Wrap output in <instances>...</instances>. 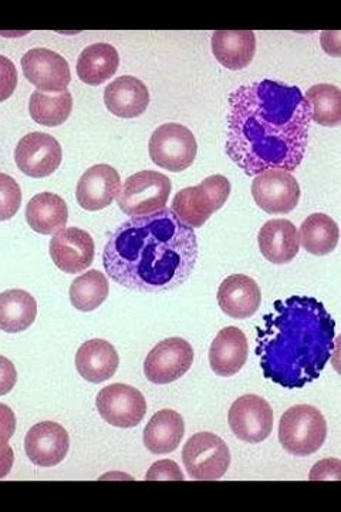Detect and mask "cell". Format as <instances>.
<instances>
[{"mask_svg":"<svg viewBox=\"0 0 341 512\" xmlns=\"http://www.w3.org/2000/svg\"><path fill=\"white\" fill-rule=\"evenodd\" d=\"M194 363V349L187 340L170 338L162 340L144 362V373L148 382L170 384L177 382L191 369Z\"/></svg>","mask_w":341,"mask_h":512,"instance_id":"30bf717a","label":"cell"},{"mask_svg":"<svg viewBox=\"0 0 341 512\" xmlns=\"http://www.w3.org/2000/svg\"><path fill=\"white\" fill-rule=\"evenodd\" d=\"M262 292L255 279L236 274L224 279L218 289L219 308L234 319H248L261 308Z\"/></svg>","mask_w":341,"mask_h":512,"instance_id":"ac0fdd59","label":"cell"},{"mask_svg":"<svg viewBox=\"0 0 341 512\" xmlns=\"http://www.w3.org/2000/svg\"><path fill=\"white\" fill-rule=\"evenodd\" d=\"M184 478L180 466L171 460L157 461V463L151 466L147 476H145V480L150 481H184Z\"/></svg>","mask_w":341,"mask_h":512,"instance_id":"836d02e7","label":"cell"},{"mask_svg":"<svg viewBox=\"0 0 341 512\" xmlns=\"http://www.w3.org/2000/svg\"><path fill=\"white\" fill-rule=\"evenodd\" d=\"M63 151L59 141L46 133H30L19 141L15 160L27 177L46 178L62 164Z\"/></svg>","mask_w":341,"mask_h":512,"instance_id":"4fadbf2b","label":"cell"},{"mask_svg":"<svg viewBox=\"0 0 341 512\" xmlns=\"http://www.w3.org/2000/svg\"><path fill=\"white\" fill-rule=\"evenodd\" d=\"M73 110V97L69 92L49 96L35 92L30 96L29 111L32 119L40 126H62L69 120Z\"/></svg>","mask_w":341,"mask_h":512,"instance_id":"f1b7e54d","label":"cell"},{"mask_svg":"<svg viewBox=\"0 0 341 512\" xmlns=\"http://www.w3.org/2000/svg\"><path fill=\"white\" fill-rule=\"evenodd\" d=\"M185 434V423L175 410L155 413L144 429V444L153 454H168L177 450Z\"/></svg>","mask_w":341,"mask_h":512,"instance_id":"d4e9b609","label":"cell"},{"mask_svg":"<svg viewBox=\"0 0 341 512\" xmlns=\"http://www.w3.org/2000/svg\"><path fill=\"white\" fill-rule=\"evenodd\" d=\"M13 461H15V453L12 447L9 444L0 447V478L8 476L12 470Z\"/></svg>","mask_w":341,"mask_h":512,"instance_id":"74e56055","label":"cell"},{"mask_svg":"<svg viewBox=\"0 0 341 512\" xmlns=\"http://www.w3.org/2000/svg\"><path fill=\"white\" fill-rule=\"evenodd\" d=\"M121 190V177L116 168L97 164L81 175L76 197L86 211H101L116 200Z\"/></svg>","mask_w":341,"mask_h":512,"instance_id":"e0dca14e","label":"cell"},{"mask_svg":"<svg viewBox=\"0 0 341 512\" xmlns=\"http://www.w3.org/2000/svg\"><path fill=\"white\" fill-rule=\"evenodd\" d=\"M110 285L100 271H89L74 279L70 286V301L77 311L93 312L106 302Z\"/></svg>","mask_w":341,"mask_h":512,"instance_id":"f546056e","label":"cell"},{"mask_svg":"<svg viewBox=\"0 0 341 512\" xmlns=\"http://www.w3.org/2000/svg\"><path fill=\"white\" fill-rule=\"evenodd\" d=\"M151 160L171 173H181L194 164L198 143L188 127L177 123L162 124L151 136Z\"/></svg>","mask_w":341,"mask_h":512,"instance_id":"ba28073f","label":"cell"},{"mask_svg":"<svg viewBox=\"0 0 341 512\" xmlns=\"http://www.w3.org/2000/svg\"><path fill=\"white\" fill-rule=\"evenodd\" d=\"M16 431V416L6 404H0V447L6 446Z\"/></svg>","mask_w":341,"mask_h":512,"instance_id":"e575fe53","label":"cell"},{"mask_svg":"<svg viewBox=\"0 0 341 512\" xmlns=\"http://www.w3.org/2000/svg\"><path fill=\"white\" fill-rule=\"evenodd\" d=\"M258 242L262 255L272 264H289L299 254V231L288 220L266 222L259 231Z\"/></svg>","mask_w":341,"mask_h":512,"instance_id":"7402d4cb","label":"cell"},{"mask_svg":"<svg viewBox=\"0 0 341 512\" xmlns=\"http://www.w3.org/2000/svg\"><path fill=\"white\" fill-rule=\"evenodd\" d=\"M252 195L266 214H289L299 204L300 187L288 171L268 170L256 175Z\"/></svg>","mask_w":341,"mask_h":512,"instance_id":"7c38bea8","label":"cell"},{"mask_svg":"<svg viewBox=\"0 0 341 512\" xmlns=\"http://www.w3.org/2000/svg\"><path fill=\"white\" fill-rule=\"evenodd\" d=\"M189 477L199 481L219 480L231 466V451L221 437L209 431L194 434L182 450Z\"/></svg>","mask_w":341,"mask_h":512,"instance_id":"52a82bcc","label":"cell"},{"mask_svg":"<svg viewBox=\"0 0 341 512\" xmlns=\"http://www.w3.org/2000/svg\"><path fill=\"white\" fill-rule=\"evenodd\" d=\"M228 420L232 433L239 440L258 444L272 433L275 416L272 407L263 397L246 394L232 404Z\"/></svg>","mask_w":341,"mask_h":512,"instance_id":"8fae6325","label":"cell"},{"mask_svg":"<svg viewBox=\"0 0 341 512\" xmlns=\"http://www.w3.org/2000/svg\"><path fill=\"white\" fill-rule=\"evenodd\" d=\"M120 357L116 348L103 339H93L83 343L77 350V372L91 383H103L116 375Z\"/></svg>","mask_w":341,"mask_h":512,"instance_id":"44dd1931","label":"cell"},{"mask_svg":"<svg viewBox=\"0 0 341 512\" xmlns=\"http://www.w3.org/2000/svg\"><path fill=\"white\" fill-rule=\"evenodd\" d=\"M249 345L245 333L235 326L222 329L209 349V365L215 375L231 377L239 373L248 360Z\"/></svg>","mask_w":341,"mask_h":512,"instance_id":"d6986e66","label":"cell"},{"mask_svg":"<svg viewBox=\"0 0 341 512\" xmlns=\"http://www.w3.org/2000/svg\"><path fill=\"white\" fill-rule=\"evenodd\" d=\"M198 239L171 210L131 217L108 238V278L130 291L162 293L187 282L198 261Z\"/></svg>","mask_w":341,"mask_h":512,"instance_id":"7a4b0ae2","label":"cell"},{"mask_svg":"<svg viewBox=\"0 0 341 512\" xmlns=\"http://www.w3.org/2000/svg\"><path fill=\"white\" fill-rule=\"evenodd\" d=\"M23 74L33 86L45 93L67 92L72 73L69 63L49 49H32L22 57Z\"/></svg>","mask_w":341,"mask_h":512,"instance_id":"5bb4252c","label":"cell"},{"mask_svg":"<svg viewBox=\"0 0 341 512\" xmlns=\"http://www.w3.org/2000/svg\"><path fill=\"white\" fill-rule=\"evenodd\" d=\"M212 53L229 70H242L252 63L256 36L251 30H218L212 35Z\"/></svg>","mask_w":341,"mask_h":512,"instance_id":"603a6c76","label":"cell"},{"mask_svg":"<svg viewBox=\"0 0 341 512\" xmlns=\"http://www.w3.org/2000/svg\"><path fill=\"white\" fill-rule=\"evenodd\" d=\"M18 86V70L12 60L0 55V103L12 97Z\"/></svg>","mask_w":341,"mask_h":512,"instance_id":"d6a6232c","label":"cell"},{"mask_svg":"<svg viewBox=\"0 0 341 512\" xmlns=\"http://www.w3.org/2000/svg\"><path fill=\"white\" fill-rule=\"evenodd\" d=\"M120 56L108 43H96L86 47L77 60V74L81 82L100 86L117 73Z\"/></svg>","mask_w":341,"mask_h":512,"instance_id":"484cf974","label":"cell"},{"mask_svg":"<svg viewBox=\"0 0 341 512\" xmlns=\"http://www.w3.org/2000/svg\"><path fill=\"white\" fill-rule=\"evenodd\" d=\"M326 437V419L319 409L309 404L290 407L280 419V444L292 456H312L322 448Z\"/></svg>","mask_w":341,"mask_h":512,"instance_id":"277c9868","label":"cell"},{"mask_svg":"<svg viewBox=\"0 0 341 512\" xmlns=\"http://www.w3.org/2000/svg\"><path fill=\"white\" fill-rule=\"evenodd\" d=\"M36 299L22 289L0 293V330L8 333L25 332L35 323Z\"/></svg>","mask_w":341,"mask_h":512,"instance_id":"4316f807","label":"cell"},{"mask_svg":"<svg viewBox=\"0 0 341 512\" xmlns=\"http://www.w3.org/2000/svg\"><path fill=\"white\" fill-rule=\"evenodd\" d=\"M26 221L37 234H56L66 227L69 210L62 197L52 192H42L27 204Z\"/></svg>","mask_w":341,"mask_h":512,"instance_id":"cb8c5ba5","label":"cell"},{"mask_svg":"<svg viewBox=\"0 0 341 512\" xmlns=\"http://www.w3.org/2000/svg\"><path fill=\"white\" fill-rule=\"evenodd\" d=\"M93 238L80 228L60 229L50 241V256L54 265L66 274H80L94 261Z\"/></svg>","mask_w":341,"mask_h":512,"instance_id":"9a60e30c","label":"cell"},{"mask_svg":"<svg viewBox=\"0 0 341 512\" xmlns=\"http://www.w3.org/2000/svg\"><path fill=\"white\" fill-rule=\"evenodd\" d=\"M334 340L336 322L322 302L297 295L276 301L256 338L263 376L286 389H302L332 360Z\"/></svg>","mask_w":341,"mask_h":512,"instance_id":"3957f363","label":"cell"},{"mask_svg":"<svg viewBox=\"0 0 341 512\" xmlns=\"http://www.w3.org/2000/svg\"><path fill=\"white\" fill-rule=\"evenodd\" d=\"M231 183L224 175H211L197 187L184 188L172 200V212L189 228H201L224 207Z\"/></svg>","mask_w":341,"mask_h":512,"instance_id":"5b68a950","label":"cell"},{"mask_svg":"<svg viewBox=\"0 0 341 512\" xmlns=\"http://www.w3.org/2000/svg\"><path fill=\"white\" fill-rule=\"evenodd\" d=\"M312 111L296 86L259 80L229 94L225 151L249 177L292 173L305 158Z\"/></svg>","mask_w":341,"mask_h":512,"instance_id":"6da1fadb","label":"cell"},{"mask_svg":"<svg viewBox=\"0 0 341 512\" xmlns=\"http://www.w3.org/2000/svg\"><path fill=\"white\" fill-rule=\"evenodd\" d=\"M339 238V225L326 214L310 215L300 227V245L312 255H329L339 244Z\"/></svg>","mask_w":341,"mask_h":512,"instance_id":"83f0119b","label":"cell"},{"mask_svg":"<svg viewBox=\"0 0 341 512\" xmlns=\"http://www.w3.org/2000/svg\"><path fill=\"white\" fill-rule=\"evenodd\" d=\"M96 404L103 420L118 429L137 427L147 413V403L143 393L123 383L104 387L97 394Z\"/></svg>","mask_w":341,"mask_h":512,"instance_id":"9c48e42d","label":"cell"},{"mask_svg":"<svg viewBox=\"0 0 341 512\" xmlns=\"http://www.w3.org/2000/svg\"><path fill=\"white\" fill-rule=\"evenodd\" d=\"M69 448V434L64 427L54 421H42L27 431L26 454L36 466H57L66 458Z\"/></svg>","mask_w":341,"mask_h":512,"instance_id":"2e32d148","label":"cell"},{"mask_svg":"<svg viewBox=\"0 0 341 512\" xmlns=\"http://www.w3.org/2000/svg\"><path fill=\"white\" fill-rule=\"evenodd\" d=\"M16 382H18V372L15 365L6 357L0 356V396L12 392Z\"/></svg>","mask_w":341,"mask_h":512,"instance_id":"d590c367","label":"cell"},{"mask_svg":"<svg viewBox=\"0 0 341 512\" xmlns=\"http://www.w3.org/2000/svg\"><path fill=\"white\" fill-rule=\"evenodd\" d=\"M312 111V121L324 127H339L341 124V92L333 84H316L306 93Z\"/></svg>","mask_w":341,"mask_h":512,"instance_id":"4dcf8cb0","label":"cell"},{"mask_svg":"<svg viewBox=\"0 0 341 512\" xmlns=\"http://www.w3.org/2000/svg\"><path fill=\"white\" fill-rule=\"evenodd\" d=\"M104 103L110 113L120 119H135L148 109L150 92L141 80L133 76H121L108 84Z\"/></svg>","mask_w":341,"mask_h":512,"instance_id":"ffe728a7","label":"cell"},{"mask_svg":"<svg viewBox=\"0 0 341 512\" xmlns=\"http://www.w3.org/2000/svg\"><path fill=\"white\" fill-rule=\"evenodd\" d=\"M22 204V191L15 178L0 173V221L12 220Z\"/></svg>","mask_w":341,"mask_h":512,"instance_id":"1f68e13d","label":"cell"},{"mask_svg":"<svg viewBox=\"0 0 341 512\" xmlns=\"http://www.w3.org/2000/svg\"><path fill=\"white\" fill-rule=\"evenodd\" d=\"M172 184L158 171H140L131 175L118 195V207L130 217H143L164 210L170 200Z\"/></svg>","mask_w":341,"mask_h":512,"instance_id":"8992f818","label":"cell"},{"mask_svg":"<svg viewBox=\"0 0 341 512\" xmlns=\"http://www.w3.org/2000/svg\"><path fill=\"white\" fill-rule=\"evenodd\" d=\"M329 471L330 473L340 476V461L337 460V458H330V460H323L322 463L316 464V466L313 467L310 478H312V480H333Z\"/></svg>","mask_w":341,"mask_h":512,"instance_id":"8d00e7d4","label":"cell"}]
</instances>
